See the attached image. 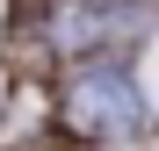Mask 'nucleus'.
<instances>
[{
    "instance_id": "f257e3e1",
    "label": "nucleus",
    "mask_w": 159,
    "mask_h": 151,
    "mask_svg": "<svg viewBox=\"0 0 159 151\" xmlns=\"http://www.w3.org/2000/svg\"><path fill=\"white\" fill-rule=\"evenodd\" d=\"M72 122L87 137H130L145 122V94L123 79V72H109V65H94V72H80L72 79Z\"/></svg>"
}]
</instances>
